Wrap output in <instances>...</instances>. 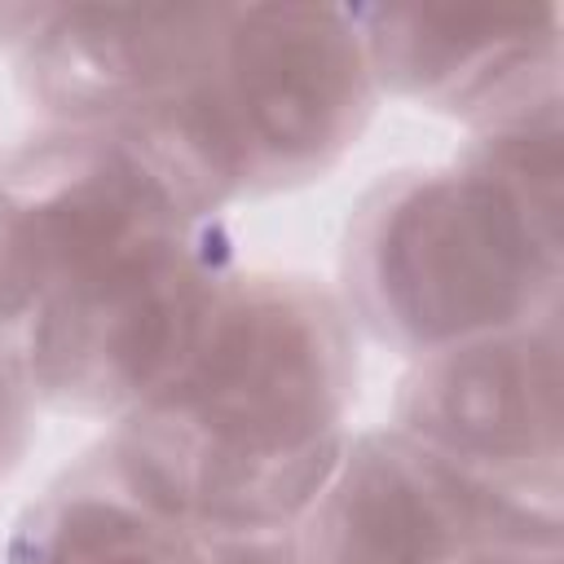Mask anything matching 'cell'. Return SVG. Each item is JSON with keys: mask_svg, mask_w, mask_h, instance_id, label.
<instances>
[]
</instances>
